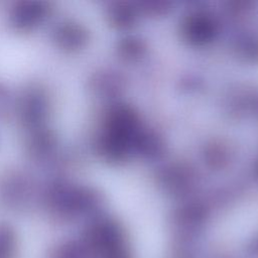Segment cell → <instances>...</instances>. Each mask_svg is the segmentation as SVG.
Returning a JSON list of instances; mask_svg holds the SVG:
<instances>
[{"mask_svg": "<svg viewBox=\"0 0 258 258\" xmlns=\"http://www.w3.org/2000/svg\"><path fill=\"white\" fill-rule=\"evenodd\" d=\"M86 39V32L74 22L63 21L58 23L53 29V40L64 49H75L82 46Z\"/></svg>", "mask_w": 258, "mask_h": 258, "instance_id": "obj_2", "label": "cell"}, {"mask_svg": "<svg viewBox=\"0 0 258 258\" xmlns=\"http://www.w3.org/2000/svg\"><path fill=\"white\" fill-rule=\"evenodd\" d=\"M15 247L13 230L6 224H0V258H10Z\"/></svg>", "mask_w": 258, "mask_h": 258, "instance_id": "obj_4", "label": "cell"}, {"mask_svg": "<svg viewBox=\"0 0 258 258\" xmlns=\"http://www.w3.org/2000/svg\"><path fill=\"white\" fill-rule=\"evenodd\" d=\"M49 13L48 4L42 1H21L10 11V22L18 30H30L41 24Z\"/></svg>", "mask_w": 258, "mask_h": 258, "instance_id": "obj_1", "label": "cell"}, {"mask_svg": "<svg viewBox=\"0 0 258 258\" xmlns=\"http://www.w3.org/2000/svg\"><path fill=\"white\" fill-rule=\"evenodd\" d=\"M46 111V102L39 94L29 95L24 100L22 115L24 121L30 126L39 125L43 120Z\"/></svg>", "mask_w": 258, "mask_h": 258, "instance_id": "obj_3", "label": "cell"}]
</instances>
